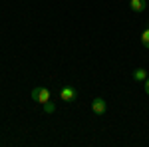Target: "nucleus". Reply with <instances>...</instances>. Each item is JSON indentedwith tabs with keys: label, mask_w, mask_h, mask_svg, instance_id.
<instances>
[{
	"label": "nucleus",
	"mask_w": 149,
	"mask_h": 147,
	"mask_svg": "<svg viewBox=\"0 0 149 147\" xmlns=\"http://www.w3.org/2000/svg\"><path fill=\"white\" fill-rule=\"evenodd\" d=\"M44 111H46V113H54V111H56V103H54V102L44 103Z\"/></svg>",
	"instance_id": "7"
},
{
	"label": "nucleus",
	"mask_w": 149,
	"mask_h": 147,
	"mask_svg": "<svg viewBox=\"0 0 149 147\" xmlns=\"http://www.w3.org/2000/svg\"><path fill=\"white\" fill-rule=\"evenodd\" d=\"M141 44H143V48L149 50V28H145V30L141 32Z\"/></svg>",
	"instance_id": "6"
},
{
	"label": "nucleus",
	"mask_w": 149,
	"mask_h": 147,
	"mask_svg": "<svg viewBox=\"0 0 149 147\" xmlns=\"http://www.w3.org/2000/svg\"><path fill=\"white\" fill-rule=\"evenodd\" d=\"M143 84H145V93H147V95H149V76H147V79H145Z\"/></svg>",
	"instance_id": "8"
},
{
	"label": "nucleus",
	"mask_w": 149,
	"mask_h": 147,
	"mask_svg": "<svg viewBox=\"0 0 149 147\" xmlns=\"http://www.w3.org/2000/svg\"><path fill=\"white\" fill-rule=\"evenodd\" d=\"M32 100H34V102H38L40 105H44V103L52 102V91L48 90L46 86H38V88H34V90H32Z\"/></svg>",
	"instance_id": "1"
},
{
	"label": "nucleus",
	"mask_w": 149,
	"mask_h": 147,
	"mask_svg": "<svg viewBox=\"0 0 149 147\" xmlns=\"http://www.w3.org/2000/svg\"><path fill=\"white\" fill-rule=\"evenodd\" d=\"M129 6L133 12H143L147 8V0H129Z\"/></svg>",
	"instance_id": "4"
},
{
	"label": "nucleus",
	"mask_w": 149,
	"mask_h": 147,
	"mask_svg": "<svg viewBox=\"0 0 149 147\" xmlns=\"http://www.w3.org/2000/svg\"><path fill=\"white\" fill-rule=\"evenodd\" d=\"M149 76V72L147 70H143V68H137V70H133V79L135 82H145Z\"/></svg>",
	"instance_id": "5"
},
{
	"label": "nucleus",
	"mask_w": 149,
	"mask_h": 147,
	"mask_svg": "<svg viewBox=\"0 0 149 147\" xmlns=\"http://www.w3.org/2000/svg\"><path fill=\"white\" fill-rule=\"evenodd\" d=\"M76 98H78V90L74 88V86H64L62 90H60V100L66 103H72L76 102Z\"/></svg>",
	"instance_id": "2"
},
{
	"label": "nucleus",
	"mask_w": 149,
	"mask_h": 147,
	"mask_svg": "<svg viewBox=\"0 0 149 147\" xmlns=\"http://www.w3.org/2000/svg\"><path fill=\"white\" fill-rule=\"evenodd\" d=\"M92 109L95 115H103V113L107 111V103H105V100H102V98H95L92 102Z\"/></svg>",
	"instance_id": "3"
}]
</instances>
